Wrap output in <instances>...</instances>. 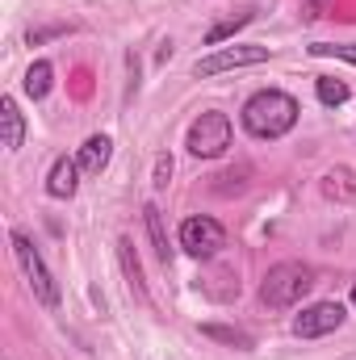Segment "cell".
<instances>
[{
    "mask_svg": "<svg viewBox=\"0 0 356 360\" xmlns=\"http://www.w3.org/2000/svg\"><path fill=\"white\" fill-rule=\"evenodd\" d=\"M298 101L289 96V92L281 89H260L252 92L248 101H243V130L252 134V139H265V143H272V139H285L293 126H298Z\"/></svg>",
    "mask_w": 356,
    "mask_h": 360,
    "instance_id": "6da1fadb",
    "label": "cell"
},
{
    "mask_svg": "<svg viewBox=\"0 0 356 360\" xmlns=\"http://www.w3.org/2000/svg\"><path fill=\"white\" fill-rule=\"evenodd\" d=\"M310 289H314V269H310V264H302V260H281V264H272V269L265 272V281H260V302H265L268 310H289V306H298Z\"/></svg>",
    "mask_w": 356,
    "mask_h": 360,
    "instance_id": "7a4b0ae2",
    "label": "cell"
},
{
    "mask_svg": "<svg viewBox=\"0 0 356 360\" xmlns=\"http://www.w3.org/2000/svg\"><path fill=\"white\" fill-rule=\"evenodd\" d=\"M8 243H13V256H17V264L25 272V281H30V289H34V297L46 306V310H55L59 306V281L51 276L46 269V260L38 256V248H34V239L25 235V231H13L8 235Z\"/></svg>",
    "mask_w": 356,
    "mask_h": 360,
    "instance_id": "3957f363",
    "label": "cell"
},
{
    "mask_svg": "<svg viewBox=\"0 0 356 360\" xmlns=\"http://www.w3.org/2000/svg\"><path fill=\"white\" fill-rule=\"evenodd\" d=\"M184 147H189L197 160H218V155L231 147V117H227V113H218V109L197 113V122L189 126Z\"/></svg>",
    "mask_w": 356,
    "mask_h": 360,
    "instance_id": "277c9868",
    "label": "cell"
},
{
    "mask_svg": "<svg viewBox=\"0 0 356 360\" xmlns=\"http://www.w3.org/2000/svg\"><path fill=\"white\" fill-rule=\"evenodd\" d=\"M268 46H256V42H235V46H218L214 55L197 59L193 63V76H222V72H239V68H256V63H268Z\"/></svg>",
    "mask_w": 356,
    "mask_h": 360,
    "instance_id": "5b68a950",
    "label": "cell"
},
{
    "mask_svg": "<svg viewBox=\"0 0 356 360\" xmlns=\"http://www.w3.org/2000/svg\"><path fill=\"white\" fill-rule=\"evenodd\" d=\"M180 248H184L189 256H197V260H210V256H218V252L227 248V231H222L218 218L193 214V218L180 222Z\"/></svg>",
    "mask_w": 356,
    "mask_h": 360,
    "instance_id": "8992f818",
    "label": "cell"
},
{
    "mask_svg": "<svg viewBox=\"0 0 356 360\" xmlns=\"http://www.w3.org/2000/svg\"><path fill=\"white\" fill-rule=\"evenodd\" d=\"M344 319H348V310H344L340 302H314V306H306V310L293 319V335H298V340H319V335L340 331Z\"/></svg>",
    "mask_w": 356,
    "mask_h": 360,
    "instance_id": "52a82bcc",
    "label": "cell"
},
{
    "mask_svg": "<svg viewBox=\"0 0 356 360\" xmlns=\"http://www.w3.org/2000/svg\"><path fill=\"white\" fill-rule=\"evenodd\" d=\"M76 188H80V164H76V160H68V155H59V160L51 164L46 193H51L55 201H68V197H76Z\"/></svg>",
    "mask_w": 356,
    "mask_h": 360,
    "instance_id": "ba28073f",
    "label": "cell"
},
{
    "mask_svg": "<svg viewBox=\"0 0 356 360\" xmlns=\"http://www.w3.org/2000/svg\"><path fill=\"white\" fill-rule=\"evenodd\" d=\"M0 130H4V151H21L25 143V113L17 105V96H0Z\"/></svg>",
    "mask_w": 356,
    "mask_h": 360,
    "instance_id": "9c48e42d",
    "label": "cell"
},
{
    "mask_svg": "<svg viewBox=\"0 0 356 360\" xmlns=\"http://www.w3.org/2000/svg\"><path fill=\"white\" fill-rule=\"evenodd\" d=\"M109 155H113V139H109V134H92V139H84V147H80L76 164H80V172L101 176V172L109 168Z\"/></svg>",
    "mask_w": 356,
    "mask_h": 360,
    "instance_id": "30bf717a",
    "label": "cell"
},
{
    "mask_svg": "<svg viewBox=\"0 0 356 360\" xmlns=\"http://www.w3.org/2000/svg\"><path fill=\"white\" fill-rule=\"evenodd\" d=\"M117 260H122V272H126L130 293H134L139 302H151L147 281H143V264H139V256H134V243H130V239H117Z\"/></svg>",
    "mask_w": 356,
    "mask_h": 360,
    "instance_id": "8fae6325",
    "label": "cell"
},
{
    "mask_svg": "<svg viewBox=\"0 0 356 360\" xmlns=\"http://www.w3.org/2000/svg\"><path fill=\"white\" fill-rule=\"evenodd\" d=\"M21 89H25L30 101H42L46 92L55 89V68H51L46 59H34V63H30V72H25V80H21Z\"/></svg>",
    "mask_w": 356,
    "mask_h": 360,
    "instance_id": "7c38bea8",
    "label": "cell"
},
{
    "mask_svg": "<svg viewBox=\"0 0 356 360\" xmlns=\"http://www.w3.org/2000/svg\"><path fill=\"white\" fill-rule=\"evenodd\" d=\"M323 193L331 197V201H352L356 197V172L352 168H331V172H323Z\"/></svg>",
    "mask_w": 356,
    "mask_h": 360,
    "instance_id": "4fadbf2b",
    "label": "cell"
},
{
    "mask_svg": "<svg viewBox=\"0 0 356 360\" xmlns=\"http://www.w3.org/2000/svg\"><path fill=\"white\" fill-rule=\"evenodd\" d=\"M143 218H147V235H151V243H155V256L168 264V260H172V248H168V231H164L160 205H143Z\"/></svg>",
    "mask_w": 356,
    "mask_h": 360,
    "instance_id": "5bb4252c",
    "label": "cell"
},
{
    "mask_svg": "<svg viewBox=\"0 0 356 360\" xmlns=\"http://www.w3.org/2000/svg\"><path fill=\"white\" fill-rule=\"evenodd\" d=\"M201 335H205V340H218V344H231V348H243V352L252 348V335H248V331H239V327H218V323H205V327H201Z\"/></svg>",
    "mask_w": 356,
    "mask_h": 360,
    "instance_id": "9a60e30c",
    "label": "cell"
},
{
    "mask_svg": "<svg viewBox=\"0 0 356 360\" xmlns=\"http://www.w3.org/2000/svg\"><path fill=\"white\" fill-rule=\"evenodd\" d=\"M314 92H319V101H323L327 109H336V105L348 101V84H344L340 76H319V80H314Z\"/></svg>",
    "mask_w": 356,
    "mask_h": 360,
    "instance_id": "2e32d148",
    "label": "cell"
},
{
    "mask_svg": "<svg viewBox=\"0 0 356 360\" xmlns=\"http://www.w3.org/2000/svg\"><path fill=\"white\" fill-rule=\"evenodd\" d=\"M252 17H256V8H243V13H239V17H227V21H218V25H214V30H210V34H205V46H218V42H222V38H231V34H235V30H243V25H248V21H252Z\"/></svg>",
    "mask_w": 356,
    "mask_h": 360,
    "instance_id": "e0dca14e",
    "label": "cell"
},
{
    "mask_svg": "<svg viewBox=\"0 0 356 360\" xmlns=\"http://www.w3.org/2000/svg\"><path fill=\"white\" fill-rule=\"evenodd\" d=\"M310 55H319V59H344V63L356 68V46L352 42H314Z\"/></svg>",
    "mask_w": 356,
    "mask_h": 360,
    "instance_id": "ac0fdd59",
    "label": "cell"
},
{
    "mask_svg": "<svg viewBox=\"0 0 356 360\" xmlns=\"http://www.w3.org/2000/svg\"><path fill=\"white\" fill-rule=\"evenodd\" d=\"M168 180H172V155L164 151V155L155 160V180H151V184H155V188H168Z\"/></svg>",
    "mask_w": 356,
    "mask_h": 360,
    "instance_id": "d6986e66",
    "label": "cell"
},
{
    "mask_svg": "<svg viewBox=\"0 0 356 360\" xmlns=\"http://www.w3.org/2000/svg\"><path fill=\"white\" fill-rule=\"evenodd\" d=\"M327 4H331V0H306V13H302V17H306V21H319V17L327 13Z\"/></svg>",
    "mask_w": 356,
    "mask_h": 360,
    "instance_id": "ffe728a7",
    "label": "cell"
},
{
    "mask_svg": "<svg viewBox=\"0 0 356 360\" xmlns=\"http://www.w3.org/2000/svg\"><path fill=\"white\" fill-rule=\"evenodd\" d=\"M59 34H68V25H51V30H38V34H30V42H46V38H59Z\"/></svg>",
    "mask_w": 356,
    "mask_h": 360,
    "instance_id": "44dd1931",
    "label": "cell"
},
{
    "mask_svg": "<svg viewBox=\"0 0 356 360\" xmlns=\"http://www.w3.org/2000/svg\"><path fill=\"white\" fill-rule=\"evenodd\" d=\"M352 306H356V289H352Z\"/></svg>",
    "mask_w": 356,
    "mask_h": 360,
    "instance_id": "7402d4cb",
    "label": "cell"
}]
</instances>
